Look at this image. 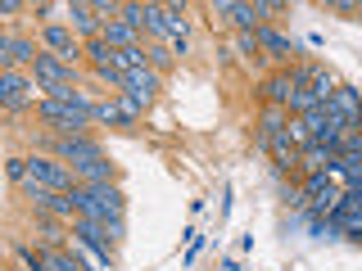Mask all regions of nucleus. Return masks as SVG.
Returning a JSON list of instances; mask_svg holds the SVG:
<instances>
[{
  "instance_id": "obj_1",
  "label": "nucleus",
  "mask_w": 362,
  "mask_h": 271,
  "mask_svg": "<svg viewBox=\"0 0 362 271\" xmlns=\"http://www.w3.org/2000/svg\"><path fill=\"white\" fill-rule=\"evenodd\" d=\"M68 203H73V217H86V222H122L127 212V195L118 186H73L68 190Z\"/></svg>"
},
{
  "instance_id": "obj_2",
  "label": "nucleus",
  "mask_w": 362,
  "mask_h": 271,
  "mask_svg": "<svg viewBox=\"0 0 362 271\" xmlns=\"http://www.w3.org/2000/svg\"><path fill=\"white\" fill-rule=\"evenodd\" d=\"M90 104H95V100H86V95H77V100H41L37 113H41V122L54 127V136H86Z\"/></svg>"
},
{
  "instance_id": "obj_3",
  "label": "nucleus",
  "mask_w": 362,
  "mask_h": 271,
  "mask_svg": "<svg viewBox=\"0 0 362 271\" xmlns=\"http://www.w3.org/2000/svg\"><path fill=\"white\" fill-rule=\"evenodd\" d=\"M28 181L41 186V190H50V195H68V190L77 186L73 167H64L59 158H50V154H32L28 158Z\"/></svg>"
},
{
  "instance_id": "obj_4",
  "label": "nucleus",
  "mask_w": 362,
  "mask_h": 271,
  "mask_svg": "<svg viewBox=\"0 0 362 271\" xmlns=\"http://www.w3.org/2000/svg\"><path fill=\"white\" fill-rule=\"evenodd\" d=\"M41 145H50L54 150V158H59L64 167H86V163H95V158H105V150H100L90 136H45Z\"/></svg>"
},
{
  "instance_id": "obj_5",
  "label": "nucleus",
  "mask_w": 362,
  "mask_h": 271,
  "mask_svg": "<svg viewBox=\"0 0 362 271\" xmlns=\"http://www.w3.org/2000/svg\"><path fill=\"white\" fill-rule=\"evenodd\" d=\"M32 100L41 104L37 82H32L28 73H18V68H5V73H0V109H23V104H32Z\"/></svg>"
},
{
  "instance_id": "obj_6",
  "label": "nucleus",
  "mask_w": 362,
  "mask_h": 271,
  "mask_svg": "<svg viewBox=\"0 0 362 271\" xmlns=\"http://www.w3.org/2000/svg\"><path fill=\"white\" fill-rule=\"evenodd\" d=\"M41 45H45L41 54H54V59H64V64H73L77 54H82V41H77L73 28H64V23H45V28H41Z\"/></svg>"
},
{
  "instance_id": "obj_7",
  "label": "nucleus",
  "mask_w": 362,
  "mask_h": 271,
  "mask_svg": "<svg viewBox=\"0 0 362 271\" xmlns=\"http://www.w3.org/2000/svg\"><path fill=\"white\" fill-rule=\"evenodd\" d=\"M73 235H77V240H82L90 253H95L100 263H105V267H113V248H109V235H105V226H100V222L73 217Z\"/></svg>"
},
{
  "instance_id": "obj_8",
  "label": "nucleus",
  "mask_w": 362,
  "mask_h": 271,
  "mask_svg": "<svg viewBox=\"0 0 362 271\" xmlns=\"http://www.w3.org/2000/svg\"><path fill=\"white\" fill-rule=\"evenodd\" d=\"M37 267L41 271H86V263L77 258V248H54V244L37 248Z\"/></svg>"
},
{
  "instance_id": "obj_9",
  "label": "nucleus",
  "mask_w": 362,
  "mask_h": 271,
  "mask_svg": "<svg viewBox=\"0 0 362 271\" xmlns=\"http://www.w3.org/2000/svg\"><path fill=\"white\" fill-rule=\"evenodd\" d=\"M122 90H132V95H141V100H154L158 90H163V77H158L150 64L132 68V73H122Z\"/></svg>"
},
{
  "instance_id": "obj_10",
  "label": "nucleus",
  "mask_w": 362,
  "mask_h": 271,
  "mask_svg": "<svg viewBox=\"0 0 362 271\" xmlns=\"http://www.w3.org/2000/svg\"><path fill=\"white\" fill-rule=\"evenodd\" d=\"M77 186H118V163H109V158H95V163H86V167H77Z\"/></svg>"
},
{
  "instance_id": "obj_11",
  "label": "nucleus",
  "mask_w": 362,
  "mask_h": 271,
  "mask_svg": "<svg viewBox=\"0 0 362 271\" xmlns=\"http://www.w3.org/2000/svg\"><path fill=\"white\" fill-rule=\"evenodd\" d=\"M209 9H213V14H222V18H231V23H235V28H240V32H254V28H258L254 9H249L245 0H213Z\"/></svg>"
},
{
  "instance_id": "obj_12",
  "label": "nucleus",
  "mask_w": 362,
  "mask_h": 271,
  "mask_svg": "<svg viewBox=\"0 0 362 271\" xmlns=\"http://www.w3.org/2000/svg\"><path fill=\"white\" fill-rule=\"evenodd\" d=\"M68 18H73V37H86V41L100 37V18L86 0H73V5H68Z\"/></svg>"
},
{
  "instance_id": "obj_13",
  "label": "nucleus",
  "mask_w": 362,
  "mask_h": 271,
  "mask_svg": "<svg viewBox=\"0 0 362 271\" xmlns=\"http://www.w3.org/2000/svg\"><path fill=\"white\" fill-rule=\"evenodd\" d=\"M254 41H258V50L272 54V59H286V54H294V41L281 37V32L267 28V23H258V28H254Z\"/></svg>"
},
{
  "instance_id": "obj_14",
  "label": "nucleus",
  "mask_w": 362,
  "mask_h": 271,
  "mask_svg": "<svg viewBox=\"0 0 362 271\" xmlns=\"http://www.w3.org/2000/svg\"><path fill=\"white\" fill-rule=\"evenodd\" d=\"M335 86H339V82H335V73H326V68H313V73H308V86H303V90H308L313 104H326Z\"/></svg>"
},
{
  "instance_id": "obj_15",
  "label": "nucleus",
  "mask_w": 362,
  "mask_h": 271,
  "mask_svg": "<svg viewBox=\"0 0 362 271\" xmlns=\"http://www.w3.org/2000/svg\"><path fill=\"white\" fill-rule=\"evenodd\" d=\"M37 54H41V45L32 41V37H9V68H32L37 64Z\"/></svg>"
},
{
  "instance_id": "obj_16",
  "label": "nucleus",
  "mask_w": 362,
  "mask_h": 271,
  "mask_svg": "<svg viewBox=\"0 0 362 271\" xmlns=\"http://www.w3.org/2000/svg\"><path fill=\"white\" fill-rule=\"evenodd\" d=\"M290 90H294L290 73H276V77H267V82H263V95H267V104H276V109H286Z\"/></svg>"
},
{
  "instance_id": "obj_17",
  "label": "nucleus",
  "mask_w": 362,
  "mask_h": 271,
  "mask_svg": "<svg viewBox=\"0 0 362 271\" xmlns=\"http://www.w3.org/2000/svg\"><path fill=\"white\" fill-rule=\"evenodd\" d=\"M90 118L95 122H122V127H132V113L122 109V104H113V100H100V104H90Z\"/></svg>"
},
{
  "instance_id": "obj_18",
  "label": "nucleus",
  "mask_w": 362,
  "mask_h": 271,
  "mask_svg": "<svg viewBox=\"0 0 362 271\" xmlns=\"http://www.w3.org/2000/svg\"><path fill=\"white\" fill-rule=\"evenodd\" d=\"M113 68H118V73L145 68V45H127V50H113Z\"/></svg>"
},
{
  "instance_id": "obj_19",
  "label": "nucleus",
  "mask_w": 362,
  "mask_h": 271,
  "mask_svg": "<svg viewBox=\"0 0 362 271\" xmlns=\"http://www.w3.org/2000/svg\"><path fill=\"white\" fill-rule=\"evenodd\" d=\"M118 23H127V28H145V5H136V0H118Z\"/></svg>"
},
{
  "instance_id": "obj_20",
  "label": "nucleus",
  "mask_w": 362,
  "mask_h": 271,
  "mask_svg": "<svg viewBox=\"0 0 362 271\" xmlns=\"http://www.w3.org/2000/svg\"><path fill=\"white\" fill-rule=\"evenodd\" d=\"M145 28H150L154 37H163V5H145Z\"/></svg>"
},
{
  "instance_id": "obj_21",
  "label": "nucleus",
  "mask_w": 362,
  "mask_h": 271,
  "mask_svg": "<svg viewBox=\"0 0 362 271\" xmlns=\"http://www.w3.org/2000/svg\"><path fill=\"white\" fill-rule=\"evenodd\" d=\"M249 9H254V18L263 23V18H272V14H281V9H286V5H281V0H254V5H249Z\"/></svg>"
},
{
  "instance_id": "obj_22",
  "label": "nucleus",
  "mask_w": 362,
  "mask_h": 271,
  "mask_svg": "<svg viewBox=\"0 0 362 271\" xmlns=\"http://www.w3.org/2000/svg\"><path fill=\"white\" fill-rule=\"evenodd\" d=\"M5 172H9V181H18V186H23V181H28V158H9Z\"/></svg>"
},
{
  "instance_id": "obj_23",
  "label": "nucleus",
  "mask_w": 362,
  "mask_h": 271,
  "mask_svg": "<svg viewBox=\"0 0 362 271\" xmlns=\"http://www.w3.org/2000/svg\"><path fill=\"white\" fill-rule=\"evenodd\" d=\"M235 50H240V54H258V41H254V32H240V37H235Z\"/></svg>"
},
{
  "instance_id": "obj_24",
  "label": "nucleus",
  "mask_w": 362,
  "mask_h": 271,
  "mask_svg": "<svg viewBox=\"0 0 362 271\" xmlns=\"http://www.w3.org/2000/svg\"><path fill=\"white\" fill-rule=\"evenodd\" d=\"M18 9H23L18 0H0V14H5V18H9V14H18Z\"/></svg>"
}]
</instances>
